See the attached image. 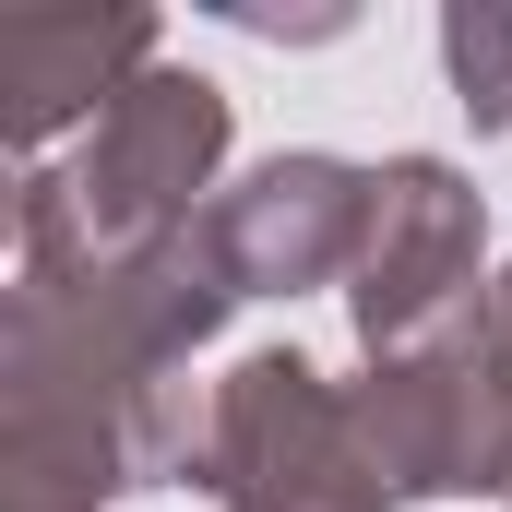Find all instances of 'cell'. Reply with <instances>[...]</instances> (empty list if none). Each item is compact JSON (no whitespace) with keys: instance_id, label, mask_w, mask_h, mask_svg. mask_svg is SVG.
<instances>
[{"instance_id":"cell-5","label":"cell","mask_w":512,"mask_h":512,"mask_svg":"<svg viewBox=\"0 0 512 512\" xmlns=\"http://www.w3.org/2000/svg\"><path fill=\"white\" fill-rule=\"evenodd\" d=\"M155 72V12H72V24H0V96H12V143L36 155L60 120H108L131 84Z\"/></svg>"},{"instance_id":"cell-3","label":"cell","mask_w":512,"mask_h":512,"mask_svg":"<svg viewBox=\"0 0 512 512\" xmlns=\"http://www.w3.org/2000/svg\"><path fill=\"white\" fill-rule=\"evenodd\" d=\"M465 286H477V191L441 167V155H393L370 167V239H358V334L370 358H429L465 322Z\"/></svg>"},{"instance_id":"cell-2","label":"cell","mask_w":512,"mask_h":512,"mask_svg":"<svg viewBox=\"0 0 512 512\" xmlns=\"http://www.w3.org/2000/svg\"><path fill=\"white\" fill-rule=\"evenodd\" d=\"M203 489L239 512H382L393 477L358 429V405H334L310 358H239L203 429Z\"/></svg>"},{"instance_id":"cell-4","label":"cell","mask_w":512,"mask_h":512,"mask_svg":"<svg viewBox=\"0 0 512 512\" xmlns=\"http://www.w3.org/2000/svg\"><path fill=\"white\" fill-rule=\"evenodd\" d=\"M203 239L239 274V298H298V286H322V274H358L370 167H346V155H274V167H251V179L203 215Z\"/></svg>"},{"instance_id":"cell-7","label":"cell","mask_w":512,"mask_h":512,"mask_svg":"<svg viewBox=\"0 0 512 512\" xmlns=\"http://www.w3.org/2000/svg\"><path fill=\"white\" fill-rule=\"evenodd\" d=\"M477 370H489V429H501V489H512V286H501V322H489Z\"/></svg>"},{"instance_id":"cell-6","label":"cell","mask_w":512,"mask_h":512,"mask_svg":"<svg viewBox=\"0 0 512 512\" xmlns=\"http://www.w3.org/2000/svg\"><path fill=\"white\" fill-rule=\"evenodd\" d=\"M441 72H453V96H465L477 131L512 120V0H453L441 12Z\"/></svg>"},{"instance_id":"cell-1","label":"cell","mask_w":512,"mask_h":512,"mask_svg":"<svg viewBox=\"0 0 512 512\" xmlns=\"http://www.w3.org/2000/svg\"><path fill=\"white\" fill-rule=\"evenodd\" d=\"M215 155H227V84L155 60L120 108L96 120V143L72 167H36L24 179V215H12L24 274H108V262H143V251H167V239H191L203 227L191 191L215 179Z\"/></svg>"}]
</instances>
